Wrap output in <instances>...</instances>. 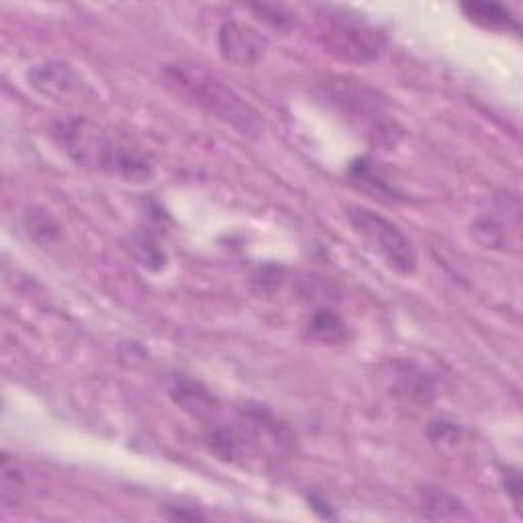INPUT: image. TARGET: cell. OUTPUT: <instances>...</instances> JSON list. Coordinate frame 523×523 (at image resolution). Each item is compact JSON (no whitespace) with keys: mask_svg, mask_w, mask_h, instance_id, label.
<instances>
[{"mask_svg":"<svg viewBox=\"0 0 523 523\" xmlns=\"http://www.w3.org/2000/svg\"><path fill=\"white\" fill-rule=\"evenodd\" d=\"M348 176L350 180L360 186L362 190H368V193L380 197V199H389V201H407V195L403 190L389 180V176L380 170V166L368 158H356L348 166Z\"/></svg>","mask_w":523,"mask_h":523,"instance_id":"obj_7","label":"cell"},{"mask_svg":"<svg viewBox=\"0 0 523 523\" xmlns=\"http://www.w3.org/2000/svg\"><path fill=\"white\" fill-rule=\"evenodd\" d=\"M29 84L47 99L66 101L82 90L80 74L66 62H43L27 72Z\"/></svg>","mask_w":523,"mask_h":523,"instance_id":"obj_6","label":"cell"},{"mask_svg":"<svg viewBox=\"0 0 523 523\" xmlns=\"http://www.w3.org/2000/svg\"><path fill=\"white\" fill-rule=\"evenodd\" d=\"M503 483H505V489H507V495L513 499L515 503V509L519 511L521 507V477L519 472L513 470V468H507L505 474H503Z\"/></svg>","mask_w":523,"mask_h":523,"instance_id":"obj_18","label":"cell"},{"mask_svg":"<svg viewBox=\"0 0 523 523\" xmlns=\"http://www.w3.org/2000/svg\"><path fill=\"white\" fill-rule=\"evenodd\" d=\"M421 507L430 519H468L466 505L446 489L425 487L421 489Z\"/></svg>","mask_w":523,"mask_h":523,"instance_id":"obj_11","label":"cell"},{"mask_svg":"<svg viewBox=\"0 0 523 523\" xmlns=\"http://www.w3.org/2000/svg\"><path fill=\"white\" fill-rule=\"evenodd\" d=\"M168 393L178 407L197 417H205L215 411V399L211 397V393L188 376H174L168 383Z\"/></svg>","mask_w":523,"mask_h":523,"instance_id":"obj_10","label":"cell"},{"mask_svg":"<svg viewBox=\"0 0 523 523\" xmlns=\"http://www.w3.org/2000/svg\"><path fill=\"white\" fill-rule=\"evenodd\" d=\"M25 489V481H23V472L17 464V460H13L9 454L3 456V501L9 503L11 497L17 499V495H21Z\"/></svg>","mask_w":523,"mask_h":523,"instance_id":"obj_17","label":"cell"},{"mask_svg":"<svg viewBox=\"0 0 523 523\" xmlns=\"http://www.w3.org/2000/svg\"><path fill=\"white\" fill-rule=\"evenodd\" d=\"M217 45L223 60L240 68L260 64L270 47L268 39L258 29L240 21H225L219 27Z\"/></svg>","mask_w":523,"mask_h":523,"instance_id":"obj_5","label":"cell"},{"mask_svg":"<svg viewBox=\"0 0 523 523\" xmlns=\"http://www.w3.org/2000/svg\"><path fill=\"white\" fill-rule=\"evenodd\" d=\"M472 233L483 248L501 250L505 246V229L493 217H481L477 223L472 225Z\"/></svg>","mask_w":523,"mask_h":523,"instance_id":"obj_15","label":"cell"},{"mask_svg":"<svg viewBox=\"0 0 523 523\" xmlns=\"http://www.w3.org/2000/svg\"><path fill=\"white\" fill-rule=\"evenodd\" d=\"M25 227L31 235V240L43 248L54 246L62 235V225L58 223V219L52 215V211L43 207H31L27 211Z\"/></svg>","mask_w":523,"mask_h":523,"instance_id":"obj_12","label":"cell"},{"mask_svg":"<svg viewBox=\"0 0 523 523\" xmlns=\"http://www.w3.org/2000/svg\"><path fill=\"white\" fill-rule=\"evenodd\" d=\"M427 436H430V442L434 446H438L440 450H446V448H456L458 442L462 440L460 436V427L456 423H450L446 419H440V421H432L430 427H427Z\"/></svg>","mask_w":523,"mask_h":523,"instance_id":"obj_16","label":"cell"},{"mask_svg":"<svg viewBox=\"0 0 523 523\" xmlns=\"http://www.w3.org/2000/svg\"><path fill=\"white\" fill-rule=\"evenodd\" d=\"M309 503L313 505V509L315 511H319L321 513V517H327V519H336V515L334 513H331V507L323 501V499H319V497H309Z\"/></svg>","mask_w":523,"mask_h":523,"instance_id":"obj_20","label":"cell"},{"mask_svg":"<svg viewBox=\"0 0 523 523\" xmlns=\"http://www.w3.org/2000/svg\"><path fill=\"white\" fill-rule=\"evenodd\" d=\"M325 25L321 27V43L325 52L346 64L366 66L380 58L385 52V33L346 11L325 9Z\"/></svg>","mask_w":523,"mask_h":523,"instance_id":"obj_3","label":"cell"},{"mask_svg":"<svg viewBox=\"0 0 523 523\" xmlns=\"http://www.w3.org/2000/svg\"><path fill=\"white\" fill-rule=\"evenodd\" d=\"M129 252L133 258L148 270H162L168 262L166 252L158 244L156 237L148 231H137L129 237Z\"/></svg>","mask_w":523,"mask_h":523,"instance_id":"obj_13","label":"cell"},{"mask_svg":"<svg viewBox=\"0 0 523 523\" xmlns=\"http://www.w3.org/2000/svg\"><path fill=\"white\" fill-rule=\"evenodd\" d=\"M305 336L311 342L338 346L350 340V327L334 309H317L305 323Z\"/></svg>","mask_w":523,"mask_h":523,"instance_id":"obj_9","label":"cell"},{"mask_svg":"<svg viewBox=\"0 0 523 523\" xmlns=\"http://www.w3.org/2000/svg\"><path fill=\"white\" fill-rule=\"evenodd\" d=\"M464 17L481 29L497 31V33H519V23L511 15V11L499 3H489V0H468L460 5Z\"/></svg>","mask_w":523,"mask_h":523,"instance_id":"obj_8","label":"cell"},{"mask_svg":"<svg viewBox=\"0 0 523 523\" xmlns=\"http://www.w3.org/2000/svg\"><path fill=\"white\" fill-rule=\"evenodd\" d=\"M207 446L209 450L225 460V462H233L237 456L242 452V440L229 427H215L207 434Z\"/></svg>","mask_w":523,"mask_h":523,"instance_id":"obj_14","label":"cell"},{"mask_svg":"<svg viewBox=\"0 0 523 523\" xmlns=\"http://www.w3.org/2000/svg\"><path fill=\"white\" fill-rule=\"evenodd\" d=\"M162 76L166 86L174 90L178 97L193 103L195 107L219 119L237 133L252 139L262 135V115L205 66L190 62L166 64Z\"/></svg>","mask_w":523,"mask_h":523,"instance_id":"obj_1","label":"cell"},{"mask_svg":"<svg viewBox=\"0 0 523 523\" xmlns=\"http://www.w3.org/2000/svg\"><path fill=\"white\" fill-rule=\"evenodd\" d=\"M166 513L172 519H203L199 511H186V507H174V505H168Z\"/></svg>","mask_w":523,"mask_h":523,"instance_id":"obj_19","label":"cell"},{"mask_svg":"<svg viewBox=\"0 0 523 523\" xmlns=\"http://www.w3.org/2000/svg\"><path fill=\"white\" fill-rule=\"evenodd\" d=\"M346 217L354 227V231L362 237L364 244L374 254L383 258L389 268L405 276L415 272L417 252L409 237L399 229V225H395L380 213L360 205L348 207Z\"/></svg>","mask_w":523,"mask_h":523,"instance_id":"obj_4","label":"cell"},{"mask_svg":"<svg viewBox=\"0 0 523 523\" xmlns=\"http://www.w3.org/2000/svg\"><path fill=\"white\" fill-rule=\"evenodd\" d=\"M52 133L74 164L113 176L123 174L133 150V146L123 144L99 125L82 117H66L56 121Z\"/></svg>","mask_w":523,"mask_h":523,"instance_id":"obj_2","label":"cell"}]
</instances>
